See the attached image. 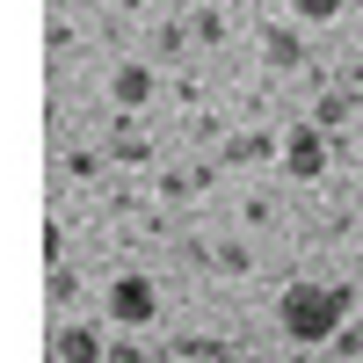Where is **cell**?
<instances>
[{"label": "cell", "instance_id": "obj_3", "mask_svg": "<svg viewBox=\"0 0 363 363\" xmlns=\"http://www.w3.org/2000/svg\"><path fill=\"white\" fill-rule=\"evenodd\" d=\"M284 167H291L298 182H313V174L327 167V145H320V131H291V145H284Z\"/></svg>", "mask_w": 363, "mask_h": 363}, {"label": "cell", "instance_id": "obj_2", "mask_svg": "<svg viewBox=\"0 0 363 363\" xmlns=\"http://www.w3.org/2000/svg\"><path fill=\"white\" fill-rule=\"evenodd\" d=\"M109 313L124 320V327H145V320L160 313V291L145 284V277H116V284H109Z\"/></svg>", "mask_w": 363, "mask_h": 363}, {"label": "cell", "instance_id": "obj_6", "mask_svg": "<svg viewBox=\"0 0 363 363\" xmlns=\"http://www.w3.org/2000/svg\"><path fill=\"white\" fill-rule=\"evenodd\" d=\"M291 8H298V22H335L342 0H291Z\"/></svg>", "mask_w": 363, "mask_h": 363}, {"label": "cell", "instance_id": "obj_5", "mask_svg": "<svg viewBox=\"0 0 363 363\" xmlns=\"http://www.w3.org/2000/svg\"><path fill=\"white\" fill-rule=\"evenodd\" d=\"M145 87H153L145 66H124V73H116V95H124V102H145Z\"/></svg>", "mask_w": 363, "mask_h": 363}, {"label": "cell", "instance_id": "obj_1", "mask_svg": "<svg viewBox=\"0 0 363 363\" xmlns=\"http://www.w3.org/2000/svg\"><path fill=\"white\" fill-rule=\"evenodd\" d=\"M342 320H349V291H335V284H291L284 291V335L291 342H327Z\"/></svg>", "mask_w": 363, "mask_h": 363}, {"label": "cell", "instance_id": "obj_4", "mask_svg": "<svg viewBox=\"0 0 363 363\" xmlns=\"http://www.w3.org/2000/svg\"><path fill=\"white\" fill-rule=\"evenodd\" d=\"M58 363H102V335L95 327H66L58 335Z\"/></svg>", "mask_w": 363, "mask_h": 363}]
</instances>
